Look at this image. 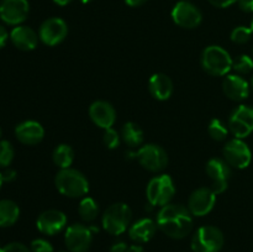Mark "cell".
<instances>
[{
  "instance_id": "38",
  "label": "cell",
  "mask_w": 253,
  "mask_h": 252,
  "mask_svg": "<svg viewBox=\"0 0 253 252\" xmlns=\"http://www.w3.org/2000/svg\"><path fill=\"white\" fill-rule=\"evenodd\" d=\"M128 246L124 241H119L113 244V246L110 247V252H126L127 251Z\"/></svg>"
},
{
  "instance_id": "24",
  "label": "cell",
  "mask_w": 253,
  "mask_h": 252,
  "mask_svg": "<svg viewBox=\"0 0 253 252\" xmlns=\"http://www.w3.org/2000/svg\"><path fill=\"white\" fill-rule=\"evenodd\" d=\"M121 138L130 147H137L143 142V130L136 123L128 121L121 128Z\"/></svg>"
},
{
  "instance_id": "13",
  "label": "cell",
  "mask_w": 253,
  "mask_h": 252,
  "mask_svg": "<svg viewBox=\"0 0 253 252\" xmlns=\"http://www.w3.org/2000/svg\"><path fill=\"white\" fill-rule=\"evenodd\" d=\"M68 34V26L61 17H49L44 20L39 30V37L47 46L61 43Z\"/></svg>"
},
{
  "instance_id": "36",
  "label": "cell",
  "mask_w": 253,
  "mask_h": 252,
  "mask_svg": "<svg viewBox=\"0 0 253 252\" xmlns=\"http://www.w3.org/2000/svg\"><path fill=\"white\" fill-rule=\"evenodd\" d=\"M1 175L4 182H11L16 178V170L11 169V168H5L4 172H1Z\"/></svg>"
},
{
  "instance_id": "16",
  "label": "cell",
  "mask_w": 253,
  "mask_h": 252,
  "mask_svg": "<svg viewBox=\"0 0 253 252\" xmlns=\"http://www.w3.org/2000/svg\"><path fill=\"white\" fill-rule=\"evenodd\" d=\"M67 224V216L63 211L57 209H49L46 211L41 212L40 216L37 217L36 226L42 234L53 235L58 234L62 230L66 227Z\"/></svg>"
},
{
  "instance_id": "7",
  "label": "cell",
  "mask_w": 253,
  "mask_h": 252,
  "mask_svg": "<svg viewBox=\"0 0 253 252\" xmlns=\"http://www.w3.org/2000/svg\"><path fill=\"white\" fill-rule=\"evenodd\" d=\"M135 157L138 163L150 172H160L168 165V155L166 150L155 143L143 145L135 153Z\"/></svg>"
},
{
  "instance_id": "43",
  "label": "cell",
  "mask_w": 253,
  "mask_h": 252,
  "mask_svg": "<svg viewBox=\"0 0 253 252\" xmlns=\"http://www.w3.org/2000/svg\"><path fill=\"white\" fill-rule=\"evenodd\" d=\"M82 2H83V4H88V2H90L91 0H81Z\"/></svg>"
},
{
  "instance_id": "46",
  "label": "cell",
  "mask_w": 253,
  "mask_h": 252,
  "mask_svg": "<svg viewBox=\"0 0 253 252\" xmlns=\"http://www.w3.org/2000/svg\"><path fill=\"white\" fill-rule=\"evenodd\" d=\"M1 132H2V131H1V127H0V137H1Z\"/></svg>"
},
{
  "instance_id": "32",
  "label": "cell",
  "mask_w": 253,
  "mask_h": 252,
  "mask_svg": "<svg viewBox=\"0 0 253 252\" xmlns=\"http://www.w3.org/2000/svg\"><path fill=\"white\" fill-rule=\"evenodd\" d=\"M31 252H53L51 242L44 239H36L31 242Z\"/></svg>"
},
{
  "instance_id": "23",
  "label": "cell",
  "mask_w": 253,
  "mask_h": 252,
  "mask_svg": "<svg viewBox=\"0 0 253 252\" xmlns=\"http://www.w3.org/2000/svg\"><path fill=\"white\" fill-rule=\"evenodd\" d=\"M20 208L10 199L0 200V227H9L19 220Z\"/></svg>"
},
{
  "instance_id": "44",
  "label": "cell",
  "mask_w": 253,
  "mask_h": 252,
  "mask_svg": "<svg viewBox=\"0 0 253 252\" xmlns=\"http://www.w3.org/2000/svg\"><path fill=\"white\" fill-rule=\"evenodd\" d=\"M250 27H251V30H252V32H253V19H252V21H251V26H250Z\"/></svg>"
},
{
  "instance_id": "18",
  "label": "cell",
  "mask_w": 253,
  "mask_h": 252,
  "mask_svg": "<svg viewBox=\"0 0 253 252\" xmlns=\"http://www.w3.org/2000/svg\"><path fill=\"white\" fill-rule=\"evenodd\" d=\"M15 136L24 145L34 146L41 142L44 137V128L34 120L22 121L15 128Z\"/></svg>"
},
{
  "instance_id": "41",
  "label": "cell",
  "mask_w": 253,
  "mask_h": 252,
  "mask_svg": "<svg viewBox=\"0 0 253 252\" xmlns=\"http://www.w3.org/2000/svg\"><path fill=\"white\" fill-rule=\"evenodd\" d=\"M73 0H53V2H56L57 5H61V6H66L69 2H72Z\"/></svg>"
},
{
  "instance_id": "27",
  "label": "cell",
  "mask_w": 253,
  "mask_h": 252,
  "mask_svg": "<svg viewBox=\"0 0 253 252\" xmlns=\"http://www.w3.org/2000/svg\"><path fill=\"white\" fill-rule=\"evenodd\" d=\"M210 137L215 141H224L229 135V127L220 119H212L208 127Z\"/></svg>"
},
{
  "instance_id": "14",
  "label": "cell",
  "mask_w": 253,
  "mask_h": 252,
  "mask_svg": "<svg viewBox=\"0 0 253 252\" xmlns=\"http://www.w3.org/2000/svg\"><path fill=\"white\" fill-rule=\"evenodd\" d=\"M216 194L211 188L202 187L195 189L188 199V209L193 216L208 215L215 207Z\"/></svg>"
},
{
  "instance_id": "19",
  "label": "cell",
  "mask_w": 253,
  "mask_h": 252,
  "mask_svg": "<svg viewBox=\"0 0 253 252\" xmlns=\"http://www.w3.org/2000/svg\"><path fill=\"white\" fill-rule=\"evenodd\" d=\"M222 90L231 100L242 101L249 98L250 84L239 74H229L222 82Z\"/></svg>"
},
{
  "instance_id": "20",
  "label": "cell",
  "mask_w": 253,
  "mask_h": 252,
  "mask_svg": "<svg viewBox=\"0 0 253 252\" xmlns=\"http://www.w3.org/2000/svg\"><path fill=\"white\" fill-rule=\"evenodd\" d=\"M39 35L29 26H15L10 32V40L16 48L21 51H32L39 43Z\"/></svg>"
},
{
  "instance_id": "39",
  "label": "cell",
  "mask_w": 253,
  "mask_h": 252,
  "mask_svg": "<svg viewBox=\"0 0 253 252\" xmlns=\"http://www.w3.org/2000/svg\"><path fill=\"white\" fill-rule=\"evenodd\" d=\"M146 1H147V0H125L126 4H127L128 6H131V7L141 6V5L145 4Z\"/></svg>"
},
{
  "instance_id": "3",
  "label": "cell",
  "mask_w": 253,
  "mask_h": 252,
  "mask_svg": "<svg viewBox=\"0 0 253 252\" xmlns=\"http://www.w3.org/2000/svg\"><path fill=\"white\" fill-rule=\"evenodd\" d=\"M232 61L229 52L220 46L207 47L200 58L203 69L214 77L226 76L232 69Z\"/></svg>"
},
{
  "instance_id": "1",
  "label": "cell",
  "mask_w": 253,
  "mask_h": 252,
  "mask_svg": "<svg viewBox=\"0 0 253 252\" xmlns=\"http://www.w3.org/2000/svg\"><path fill=\"white\" fill-rule=\"evenodd\" d=\"M193 215L183 204H167L157 214V226L172 239H184L193 229Z\"/></svg>"
},
{
  "instance_id": "5",
  "label": "cell",
  "mask_w": 253,
  "mask_h": 252,
  "mask_svg": "<svg viewBox=\"0 0 253 252\" xmlns=\"http://www.w3.org/2000/svg\"><path fill=\"white\" fill-rule=\"evenodd\" d=\"M175 194V185L170 175L160 174L153 177L148 182L146 195L150 205L152 207H165L169 204Z\"/></svg>"
},
{
  "instance_id": "29",
  "label": "cell",
  "mask_w": 253,
  "mask_h": 252,
  "mask_svg": "<svg viewBox=\"0 0 253 252\" xmlns=\"http://www.w3.org/2000/svg\"><path fill=\"white\" fill-rule=\"evenodd\" d=\"M232 69L237 74H247L253 69V59L247 54H241L232 61Z\"/></svg>"
},
{
  "instance_id": "2",
  "label": "cell",
  "mask_w": 253,
  "mask_h": 252,
  "mask_svg": "<svg viewBox=\"0 0 253 252\" xmlns=\"http://www.w3.org/2000/svg\"><path fill=\"white\" fill-rule=\"evenodd\" d=\"M54 184L61 194L68 198H83L89 192V182L85 175L73 168L59 170L54 178Z\"/></svg>"
},
{
  "instance_id": "26",
  "label": "cell",
  "mask_w": 253,
  "mask_h": 252,
  "mask_svg": "<svg viewBox=\"0 0 253 252\" xmlns=\"http://www.w3.org/2000/svg\"><path fill=\"white\" fill-rule=\"evenodd\" d=\"M78 212L82 219L86 222H90L98 217L99 207L95 200L90 197H84L79 203Z\"/></svg>"
},
{
  "instance_id": "17",
  "label": "cell",
  "mask_w": 253,
  "mask_h": 252,
  "mask_svg": "<svg viewBox=\"0 0 253 252\" xmlns=\"http://www.w3.org/2000/svg\"><path fill=\"white\" fill-rule=\"evenodd\" d=\"M89 116L99 127L110 128L116 121V111L110 103L105 100H96L89 106Z\"/></svg>"
},
{
  "instance_id": "33",
  "label": "cell",
  "mask_w": 253,
  "mask_h": 252,
  "mask_svg": "<svg viewBox=\"0 0 253 252\" xmlns=\"http://www.w3.org/2000/svg\"><path fill=\"white\" fill-rule=\"evenodd\" d=\"M1 252H31V250H29V247L25 246L24 244H20V242H11V244H7L2 247Z\"/></svg>"
},
{
  "instance_id": "25",
  "label": "cell",
  "mask_w": 253,
  "mask_h": 252,
  "mask_svg": "<svg viewBox=\"0 0 253 252\" xmlns=\"http://www.w3.org/2000/svg\"><path fill=\"white\" fill-rule=\"evenodd\" d=\"M52 158H53L54 165L61 168V169L71 168L72 163L74 161V151L71 146L62 143V145H58L54 148Z\"/></svg>"
},
{
  "instance_id": "21",
  "label": "cell",
  "mask_w": 253,
  "mask_h": 252,
  "mask_svg": "<svg viewBox=\"0 0 253 252\" xmlns=\"http://www.w3.org/2000/svg\"><path fill=\"white\" fill-rule=\"evenodd\" d=\"M148 90L157 100H167L173 94V82L167 74L156 73L148 81Z\"/></svg>"
},
{
  "instance_id": "35",
  "label": "cell",
  "mask_w": 253,
  "mask_h": 252,
  "mask_svg": "<svg viewBox=\"0 0 253 252\" xmlns=\"http://www.w3.org/2000/svg\"><path fill=\"white\" fill-rule=\"evenodd\" d=\"M237 5L244 12H253V0H237Z\"/></svg>"
},
{
  "instance_id": "30",
  "label": "cell",
  "mask_w": 253,
  "mask_h": 252,
  "mask_svg": "<svg viewBox=\"0 0 253 252\" xmlns=\"http://www.w3.org/2000/svg\"><path fill=\"white\" fill-rule=\"evenodd\" d=\"M253 32L251 30V27H246V26H239L235 27L231 32V41L234 43L237 44H244L246 42H249L251 40Z\"/></svg>"
},
{
  "instance_id": "4",
  "label": "cell",
  "mask_w": 253,
  "mask_h": 252,
  "mask_svg": "<svg viewBox=\"0 0 253 252\" xmlns=\"http://www.w3.org/2000/svg\"><path fill=\"white\" fill-rule=\"evenodd\" d=\"M132 217L130 207L125 203H114L104 211L101 224L105 231L118 236L127 230Z\"/></svg>"
},
{
  "instance_id": "15",
  "label": "cell",
  "mask_w": 253,
  "mask_h": 252,
  "mask_svg": "<svg viewBox=\"0 0 253 252\" xmlns=\"http://www.w3.org/2000/svg\"><path fill=\"white\" fill-rule=\"evenodd\" d=\"M30 4L27 0H1L0 19L7 25L19 26L29 16Z\"/></svg>"
},
{
  "instance_id": "12",
  "label": "cell",
  "mask_w": 253,
  "mask_h": 252,
  "mask_svg": "<svg viewBox=\"0 0 253 252\" xmlns=\"http://www.w3.org/2000/svg\"><path fill=\"white\" fill-rule=\"evenodd\" d=\"M172 19L175 25L183 29H195L202 24L203 15L194 4L182 0L173 7Z\"/></svg>"
},
{
  "instance_id": "37",
  "label": "cell",
  "mask_w": 253,
  "mask_h": 252,
  "mask_svg": "<svg viewBox=\"0 0 253 252\" xmlns=\"http://www.w3.org/2000/svg\"><path fill=\"white\" fill-rule=\"evenodd\" d=\"M10 39V35L9 32H7V30L5 29L2 25H0V48H2V47L6 44L7 40Z\"/></svg>"
},
{
  "instance_id": "6",
  "label": "cell",
  "mask_w": 253,
  "mask_h": 252,
  "mask_svg": "<svg viewBox=\"0 0 253 252\" xmlns=\"http://www.w3.org/2000/svg\"><path fill=\"white\" fill-rule=\"evenodd\" d=\"M224 246V235L216 226H202L195 231L192 239L194 252H219Z\"/></svg>"
},
{
  "instance_id": "28",
  "label": "cell",
  "mask_w": 253,
  "mask_h": 252,
  "mask_svg": "<svg viewBox=\"0 0 253 252\" xmlns=\"http://www.w3.org/2000/svg\"><path fill=\"white\" fill-rule=\"evenodd\" d=\"M15 151L11 143L6 140L0 141V167L7 168L14 160Z\"/></svg>"
},
{
  "instance_id": "47",
  "label": "cell",
  "mask_w": 253,
  "mask_h": 252,
  "mask_svg": "<svg viewBox=\"0 0 253 252\" xmlns=\"http://www.w3.org/2000/svg\"><path fill=\"white\" fill-rule=\"evenodd\" d=\"M1 250H2V246H1V244H0V252H1Z\"/></svg>"
},
{
  "instance_id": "8",
  "label": "cell",
  "mask_w": 253,
  "mask_h": 252,
  "mask_svg": "<svg viewBox=\"0 0 253 252\" xmlns=\"http://www.w3.org/2000/svg\"><path fill=\"white\" fill-rule=\"evenodd\" d=\"M224 160L236 169H244L252 161V152L249 145L242 138H232L227 141L222 150Z\"/></svg>"
},
{
  "instance_id": "34",
  "label": "cell",
  "mask_w": 253,
  "mask_h": 252,
  "mask_svg": "<svg viewBox=\"0 0 253 252\" xmlns=\"http://www.w3.org/2000/svg\"><path fill=\"white\" fill-rule=\"evenodd\" d=\"M212 6L220 7V9H224V7L231 6L232 4L237 2V0H208Z\"/></svg>"
},
{
  "instance_id": "9",
  "label": "cell",
  "mask_w": 253,
  "mask_h": 252,
  "mask_svg": "<svg viewBox=\"0 0 253 252\" xmlns=\"http://www.w3.org/2000/svg\"><path fill=\"white\" fill-rule=\"evenodd\" d=\"M229 130L236 138H245L253 132V108L239 105L229 118Z\"/></svg>"
},
{
  "instance_id": "31",
  "label": "cell",
  "mask_w": 253,
  "mask_h": 252,
  "mask_svg": "<svg viewBox=\"0 0 253 252\" xmlns=\"http://www.w3.org/2000/svg\"><path fill=\"white\" fill-rule=\"evenodd\" d=\"M120 140H121V135L118 132V131L114 130L113 127L106 128V130L104 131L103 142L109 150H115V148H118L119 145H120Z\"/></svg>"
},
{
  "instance_id": "11",
  "label": "cell",
  "mask_w": 253,
  "mask_h": 252,
  "mask_svg": "<svg viewBox=\"0 0 253 252\" xmlns=\"http://www.w3.org/2000/svg\"><path fill=\"white\" fill-rule=\"evenodd\" d=\"M93 241V232L90 227L82 224H73L66 230L64 242L69 252H86Z\"/></svg>"
},
{
  "instance_id": "45",
  "label": "cell",
  "mask_w": 253,
  "mask_h": 252,
  "mask_svg": "<svg viewBox=\"0 0 253 252\" xmlns=\"http://www.w3.org/2000/svg\"><path fill=\"white\" fill-rule=\"evenodd\" d=\"M251 86H252V89H253V77H252V79H251Z\"/></svg>"
},
{
  "instance_id": "22",
  "label": "cell",
  "mask_w": 253,
  "mask_h": 252,
  "mask_svg": "<svg viewBox=\"0 0 253 252\" xmlns=\"http://www.w3.org/2000/svg\"><path fill=\"white\" fill-rule=\"evenodd\" d=\"M157 222L153 221L150 217H145V219H140L132 224L128 229V236L131 240L136 242H148L156 234L157 230Z\"/></svg>"
},
{
  "instance_id": "42",
  "label": "cell",
  "mask_w": 253,
  "mask_h": 252,
  "mask_svg": "<svg viewBox=\"0 0 253 252\" xmlns=\"http://www.w3.org/2000/svg\"><path fill=\"white\" fill-rule=\"evenodd\" d=\"M2 182H4V180H2V175H1V172H0V188H1V184H2Z\"/></svg>"
},
{
  "instance_id": "10",
  "label": "cell",
  "mask_w": 253,
  "mask_h": 252,
  "mask_svg": "<svg viewBox=\"0 0 253 252\" xmlns=\"http://www.w3.org/2000/svg\"><path fill=\"white\" fill-rule=\"evenodd\" d=\"M207 174L211 179V189L215 194H221L227 189L231 178V166L222 158H211L207 163Z\"/></svg>"
},
{
  "instance_id": "48",
  "label": "cell",
  "mask_w": 253,
  "mask_h": 252,
  "mask_svg": "<svg viewBox=\"0 0 253 252\" xmlns=\"http://www.w3.org/2000/svg\"><path fill=\"white\" fill-rule=\"evenodd\" d=\"M62 252H66V251H62Z\"/></svg>"
},
{
  "instance_id": "40",
  "label": "cell",
  "mask_w": 253,
  "mask_h": 252,
  "mask_svg": "<svg viewBox=\"0 0 253 252\" xmlns=\"http://www.w3.org/2000/svg\"><path fill=\"white\" fill-rule=\"evenodd\" d=\"M126 252H145V250H143V247L140 246V245H132V246H128L127 251Z\"/></svg>"
}]
</instances>
